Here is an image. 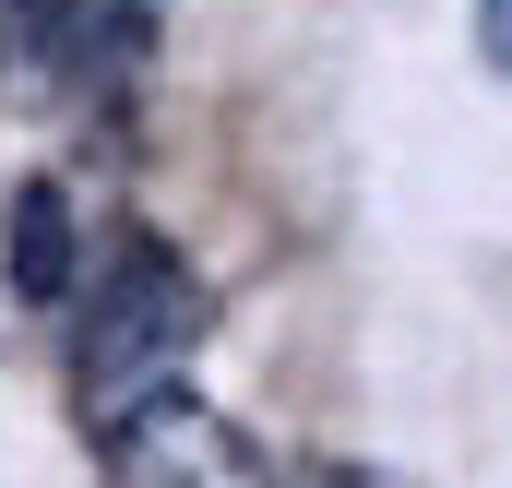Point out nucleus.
I'll list each match as a JSON object with an SVG mask.
<instances>
[{
    "label": "nucleus",
    "instance_id": "obj_1",
    "mask_svg": "<svg viewBox=\"0 0 512 488\" xmlns=\"http://www.w3.org/2000/svg\"><path fill=\"white\" fill-rule=\"evenodd\" d=\"M203 346V286H191V262L155 239H131L108 262V286H96V310H84V346H72V393H84V417L96 429H120L143 405H167L179 393V369Z\"/></svg>",
    "mask_w": 512,
    "mask_h": 488
},
{
    "label": "nucleus",
    "instance_id": "obj_2",
    "mask_svg": "<svg viewBox=\"0 0 512 488\" xmlns=\"http://www.w3.org/2000/svg\"><path fill=\"white\" fill-rule=\"evenodd\" d=\"M108 477L120 488H274V453H262L239 417L167 393V405H143V417L108 429Z\"/></svg>",
    "mask_w": 512,
    "mask_h": 488
},
{
    "label": "nucleus",
    "instance_id": "obj_3",
    "mask_svg": "<svg viewBox=\"0 0 512 488\" xmlns=\"http://www.w3.org/2000/svg\"><path fill=\"white\" fill-rule=\"evenodd\" d=\"M0 24H12V84L84 96L167 24V0H0Z\"/></svg>",
    "mask_w": 512,
    "mask_h": 488
},
{
    "label": "nucleus",
    "instance_id": "obj_4",
    "mask_svg": "<svg viewBox=\"0 0 512 488\" xmlns=\"http://www.w3.org/2000/svg\"><path fill=\"white\" fill-rule=\"evenodd\" d=\"M0 274H12V298H24V310H60V298H72V274H84V239H72V191H60V179H24V191H12Z\"/></svg>",
    "mask_w": 512,
    "mask_h": 488
},
{
    "label": "nucleus",
    "instance_id": "obj_5",
    "mask_svg": "<svg viewBox=\"0 0 512 488\" xmlns=\"http://www.w3.org/2000/svg\"><path fill=\"white\" fill-rule=\"evenodd\" d=\"M477 60L512 72V0H477Z\"/></svg>",
    "mask_w": 512,
    "mask_h": 488
},
{
    "label": "nucleus",
    "instance_id": "obj_6",
    "mask_svg": "<svg viewBox=\"0 0 512 488\" xmlns=\"http://www.w3.org/2000/svg\"><path fill=\"white\" fill-rule=\"evenodd\" d=\"M322 488H405V477H322Z\"/></svg>",
    "mask_w": 512,
    "mask_h": 488
}]
</instances>
